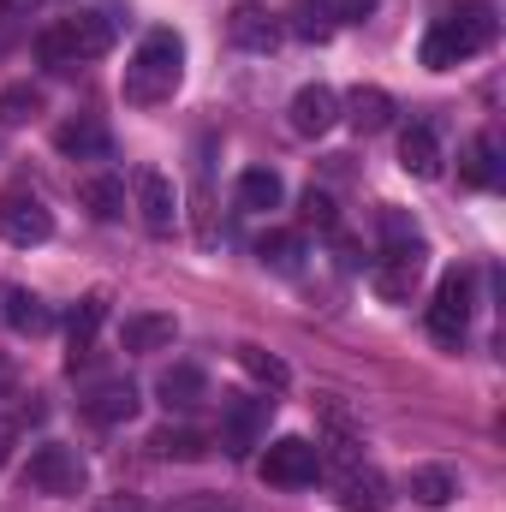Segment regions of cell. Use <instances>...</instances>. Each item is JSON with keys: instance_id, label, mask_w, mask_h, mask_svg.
I'll use <instances>...</instances> for the list:
<instances>
[{"instance_id": "6da1fadb", "label": "cell", "mask_w": 506, "mask_h": 512, "mask_svg": "<svg viewBox=\"0 0 506 512\" xmlns=\"http://www.w3.org/2000/svg\"><path fill=\"white\" fill-rule=\"evenodd\" d=\"M489 42H495V6L489 0H459V12H447V18L429 24V36H423L417 54H423L429 72H447V66L483 54Z\"/></svg>"}, {"instance_id": "8992f818", "label": "cell", "mask_w": 506, "mask_h": 512, "mask_svg": "<svg viewBox=\"0 0 506 512\" xmlns=\"http://www.w3.org/2000/svg\"><path fill=\"white\" fill-rule=\"evenodd\" d=\"M316 477H322V447H310L304 435H280L262 453V483H274V489H304Z\"/></svg>"}, {"instance_id": "83f0119b", "label": "cell", "mask_w": 506, "mask_h": 512, "mask_svg": "<svg viewBox=\"0 0 506 512\" xmlns=\"http://www.w3.org/2000/svg\"><path fill=\"white\" fill-rule=\"evenodd\" d=\"M42 114V90L36 84H6L0 90V126H30Z\"/></svg>"}, {"instance_id": "d6a6232c", "label": "cell", "mask_w": 506, "mask_h": 512, "mask_svg": "<svg viewBox=\"0 0 506 512\" xmlns=\"http://www.w3.org/2000/svg\"><path fill=\"white\" fill-rule=\"evenodd\" d=\"M376 12V0H334V18H346V24H364Z\"/></svg>"}, {"instance_id": "ac0fdd59", "label": "cell", "mask_w": 506, "mask_h": 512, "mask_svg": "<svg viewBox=\"0 0 506 512\" xmlns=\"http://www.w3.org/2000/svg\"><path fill=\"white\" fill-rule=\"evenodd\" d=\"M0 316H6V328H18V334H48V304L36 298V292H24V286H0Z\"/></svg>"}, {"instance_id": "5bb4252c", "label": "cell", "mask_w": 506, "mask_h": 512, "mask_svg": "<svg viewBox=\"0 0 506 512\" xmlns=\"http://www.w3.org/2000/svg\"><path fill=\"white\" fill-rule=\"evenodd\" d=\"M155 393H161L167 411H197V405L209 399V376H203L197 364H173V370H161Z\"/></svg>"}, {"instance_id": "d590c367", "label": "cell", "mask_w": 506, "mask_h": 512, "mask_svg": "<svg viewBox=\"0 0 506 512\" xmlns=\"http://www.w3.org/2000/svg\"><path fill=\"white\" fill-rule=\"evenodd\" d=\"M12 441H18V417H6V423H0V465L12 459Z\"/></svg>"}, {"instance_id": "2e32d148", "label": "cell", "mask_w": 506, "mask_h": 512, "mask_svg": "<svg viewBox=\"0 0 506 512\" xmlns=\"http://www.w3.org/2000/svg\"><path fill=\"white\" fill-rule=\"evenodd\" d=\"M399 167L405 173H417V179H435L441 173V143H435V126H405V137H399Z\"/></svg>"}, {"instance_id": "7402d4cb", "label": "cell", "mask_w": 506, "mask_h": 512, "mask_svg": "<svg viewBox=\"0 0 506 512\" xmlns=\"http://www.w3.org/2000/svg\"><path fill=\"white\" fill-rule=\"evenodd\" d=\"M495 173H501V137L483 131V137H471V149H465V161H459V179H465L471 191H483V185H495Z\"/></svg>"}, {"instance_id": "9c48e42d", "label": "cell", "mask_w": 506, "mask_h": 512, "mask_svg": "<svg viewBox=\"0 0 506 512\" xmlns=\"http://www.w3.org/2000/svg\"><path fill=\"white\" fill-rule=\"evenodd\" d=\"M137 215H143V227H149L155 239H167V233L179 227V197H173L167 173H155V167L137 173Z\"/></svg>"}, {"instance_id": "52a82bcc", "label": "cell", "mask_w": 506, "mask_h": 512, "mask_svg": "<svg viewBox=\"0 0 506 512\" xmlns=\"http://www.w3.org/2000/svg\"><path fill=\"white\" fill-rule=\"evenodd\" d=\"M0 233L12 245H42L54 233V215L30 185H12V191H0Z\"/></svg>"}, {"instance_id": "e0dca14e", "label": "cell", "mask_w": 506, "mask_h": 512, "mask_svg": "<svg viewBox=\"0 0 506 512\" xmlns=\"http://www.w3.org/2000/svg\"><path fill=\"white\" fill-rule=\"evenodd\" d=\"M346 120L364 131V137H376V131L393 126V96L376 90V84H358V90L346 96Z\"/></svg>"}, {"instance_id": "d4e9b609", "label": "cell", "mask_w": 506, "mask_h": 512, "mask_svg": "<svg viewBox=\"0 0 506 512\" xmlns=\"http://www.w3.org/2000/svg\"><path fill=\"white\" fill-rule=\"evenodd\" d=\"M280 197H286V185H280V173L274 167H251V173H239V209H280Z\"/></svg>"}, {"instance_id": "5b68a950", "label": "cell", "mask_w": 506, "mask_h": 512, "mask_svg": "<svg viewBox=\"0 0 506 512\" xmlns=\"http://www.w3.org/2000/svg\"><path fill=\"white\" fill-rule=\"evenodd\" d=\"M471 304H477V280H471V268H447V274L435 280L429 334H435L441 346H459V340H465V328H471Z\"/></svg>"}, {"instance_id": "f546056e", "label": "cell", "mask_w": 506, "mask_h": 512, "mask_svg": "<svg viewBox=\"0 0 506 512\" xmlns=\"http://www.w3.org/2000/svg\"><path fill=\"white\" fill-rule=\"evenodd\" d=\"M298 221H304V227H316V233H340V209H334V197H328V191H316V185L298 197Z\"/></svg>"}, {"instance_id": "4dcf8cb0", "label": "cell", "mask_w": 506, "mask_h": 512, "mask_svg": "<svg viewBox=\"0 0 506 512\" xmlns=\"http://www.w3.org/2000/svg\"><path fill=\"white\" fill-rule=\"evenodd\" d=\"M256 256H262L268 268L292 274V268L304 262V245H298V233H262V245H256Z\"/></svg>"}, {"instance_id": "4316f807", "label": "cell", "mask_w": 506, "mask_h": 512, "mask_svg": "<svg viewBox=\"0 0 506 512\" xmlns=\"http://www.w3.org/2000/svg\"><path fill=\"white\" fill-rule=\"evenodd\" d=\"M459 495V477L447 471V465H423V471H411V501H423V507H447Z\"/></svg>"}, {"instance_id": "4fadbf2b", "label": "cell", "mask_w": 506, "mask_h": 512, "mask_svg": "<svg viewBox=\"0 0 506 512\" xmlns=\"http://www.w3.org/2000/svg\"><path fill=\"white\" fill-rule=\"evenodd\" d=\"M417 280H423V256H381L376 268H370V286L387 304H411Z\"/></svg>"}, {"instance_id": "30bf717a", "label": "cell", "mask_w": 506, "mask_h": 512, "mask_svg": "<svg viewBox=\"0 0 506 512\" xmlns=\"http://www.w3.org/2000/svg\"><path fill=\"white\" fill-rule=\"evenodd\" d=\"M286 120H292L298 137H328V131L340 126V96H334L328 84H304V90L292 96Z\"/></svg>"}, {"instance_id": "d6986e66", "label": "cell", "mask_w": 506, "mask_h": 512, "mask_svg": "<svg viewBox=\"0 0 506 512\" xmlns=\"http://www.w3.org/2000/svg\"><path fill=\"white\" fill-rule=\"evenodd\" d=\"M173 334H179V322H173V316L143 310V316H126L120 346H126V352H167V346H173Z\"/></svg>"}, {"instance_id": "3957f363", "label": "cell", "mask_w": 506, "mask_h": 512, "mask_svg": "<svg viewBox=\"0 0 506 512\" xmlns=\"http://www.w3.org/2000/svg\"><path fill=\"white\" fill-rule=\"evenodd\" d=\"M114 48V18L108 12H78V18H60L54 30L36 36V60L54 66V72H72L84 60H102Z\"/></svg>"}, {"instance_id": "cb8c5ba5", "label": "cell", "mask_w": 506, "mask_h": 512, "mask_svg": "<svg viewBox=\"0 0 506 512\" xmlns=\"http://www.w3.org/2000/svg\"><path fill=\"white\" fill-rule=\"evenodd\" d=\"M381 256H429L423 251V233H417V221L405 215V209H381Z\"/></svg>"}, {"instance_id": "7c38bea8", "label": "cell", "mask_w": 506, "mask_h": 512, "mask_svg": "<svg viewBox=\"0 0 506 512\" xmlns=\"http://www.w3.org/2000/svg\"><path fill=\"white\" fill-rule=\"evenodd\" d=\"M108 126L96 120V114H78V120H66V126H54V149L60 155H72V161H102L108 155Z\"/></svg>"}, {"instance_id": "ba28073f", "label": "cell", "mask_w": 506, "mask_h": 512, "mask_svg": "<svg viewBox=\"0 0 506 512\" xmlns=\"http://www.w3.org/2000/svg\"><path fill=\"white\" fill-rule=\"evenodd\" d=\"M268 411H274V399H233V405L221 411V447H227L233 459H245L251 447H262Z\"/></svg>"}, {"instance_id": "484cf974", "label": "cell", "mask_w": 506, "mask_h": 512, "mask_svg": "<svg viewBox=\"0 0 506 512\" xmlns=\"http://www.w3.org/2000/svg\"><path fill=\"white\" fill-rule=\"evenodd\" d=\"M143 447H149L155 459H179V465H191V459H203V453H209V441H203L197 429H155Z\"/></svg>"}, {"instance_id": "1f68e13d", "label": "cell", "mask_w": 506, "mask_h": 512, "mask_svg": "<svg viewBox=\"0 0 506 512\" xmlns=\"http://www.w3.org/2000/svg\"><path fill=\"white\" fill-rule=\"evenodd\" d=\"M298 36H310V42H322V36H328V18H322L316 6H298Z\"/></svg>"}, {"instance_id": "ffe728a7", "label": "cell", "mask_w": 506, "mask_h": 512, "mask_svg": "<svg viewBox=\"0 0 506 512\" xmlns=\"http://www.w3.org/2000/svg\"><path fill=\"white\" fill-rule=\"evenodd\" d=\"M227 36H233L239 48H251V54H268V48L280 42V24H274L262 6H233V18H227Z\"/></svg>"}, {"instance_id": "f1b7e54d", "label": "cell", "mask_w": 506, "mask_h": 512, "mask_svg": "<svg viewBox=\"0 0 506 512\" xmlns=\"http://www.w3.org/2000/svg\"><path fill=\"white\" fill-rule=\"evenodd\" d=\"M239 364H245V376H256L268 393H280V387L292 382V370H286L274 352H262V346H239Z\"/></svg>"}, {"instance_id": "9a60e30c", "label": "cell", "mask_w": 506, "mask_h": 512, "mask_svg": "<svg viewBox=\"0 0 506 512\" xmlns=\"http://www.w3.org/2000/svg\"><path fill=\"white\" fill-rule=\"evenodd\" d=\"M84 417H90V423H102V429L131 423V417H137V387H131V382H102L90 399H84Z\"/></svg>"}, {"instance_id": "8d00e7d4", "label": "cell", "mask_w": 506, "mask_h": 512, "mask_svg": "<svg viewBox=\"0 0 506 512\" xmlns=\"http://www.w3.org/2000/svg\"><path fill=\"white\" fill-rule=\"evenodd\" d=\"M36 0H0V18H30Z\"/></svg>"}, {"instance_id": "7a4b0ae2", "label": "cell", "mask_w": 506, "mask_h": 512, "mask_svg": "<svg viewBox=\"0 0 506 512\" xmlns=\"http://www.w3.org/2000/svg\"><path fill=\"white\" fill-rule=\"evenodd\" d=\"M179 78H185V42H179V30H149L137 42V54H131L120 90H126L131 108H155V102H167L179 90Z\"/></svg>"}, {"instance_id": "44dd1931", "label": "cell", "mask_w": 506, "mask_h": 512, "mask_svg": "<svg viewBox=\"0 0 506 512\" xmlns=\"http://www.w3.org/2000/svg\"><path fill=\"white\" fill-rule=\"evenodd\" d=\"M102 322H108V298H102V292H90V298L72 310V322H66V340H72V370H78V364H84V352L96 346Z\"/></svg>"}, {"instance_id": "e575fe53", "label": "cell", "mask_w": 506, "mask_h": 512, "mask_svg": "<svg viewBox=\"0 0 506 512\" xmlns=\"http://www.w3.org/2000/svg\"><path fill=\"white\" fill-rule=\"evenodd\" d=\"M96 512H149V507H143L137 495H108V501H102Z\"/></svg>"}, {"instance_id": "277c9868", "label": "cell", "mask_w": 506, "mask_h": 512, "mask_svg": "<svg viewBox=\"0 0 506 512\" xmlns=\"http://www.w3.org/2000/svg\"><path fill=\"white\" fill-rule=\"evenodd\" d=\"M24 483H30L36 495L78 501V495L90 489V465L78 459V447H60V441H48V447H36V453H30V465H24Z\"/></svg>"}, {"instance_id": "836d02e7", "label": "cell", "mask_w": 506, "mask_h": 512, "mask_svg": "<svg viewBox=\"0 0 506 512\" xmlns=\"http://www.w3.org/2000/svg\"><path fill=\"white\" fill-rule=\"evenodd\" d=\"M167 512H233V507H221V501H209V495H185V501H173Z\"/></svg>"}, {"instance_id": "8fae6325", "label": "cell", "mask_w": 506, "mask_h": 512, "mask_svg": "<svg viewBox=\"0 0 506 512\" xmlns=\"http://www.w3.org/2000/svg\"><path fill=\"white\" fill-rule=\"evenodd\" d=\"M340 507H346V512H387V507H393V495H387L381 471L358 465V459H346V471H340Z\"/></svg>"}, {"instance_id": "603a6c76", "label": "cell", "mask_w": 506, "mask_h": 512, "mask_svg": "<svg viewBox=\"0 0 506 512\" xmlns=\"http://www.w3.org/2000/svg\"><path fill=\"white\" fill-rule=\"evenodd\" d=\"M78 203H84L96 221H120V215H126V185H120L114 173H90V179L78 185Z\"/></svg>"}, {"instance_id": "74e56055", "label": "cell", "mask_w": 506, "mask_h": 512, "mask_svg": "<svg viewBox=\"0 0 506 512\" xmlns=\"http://www.w3.org/2000/svg\"><path fill=\"white\" fill-rule=\"evenodd\" d=\"M6 387H12V370H6V364H0V393H6Z\"/></svg>"}]
</instances>
